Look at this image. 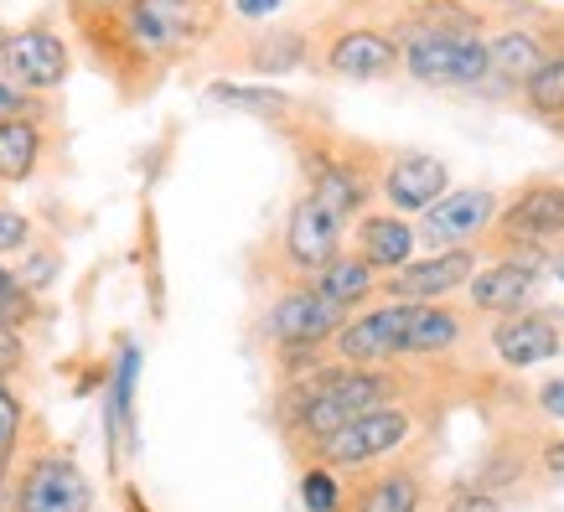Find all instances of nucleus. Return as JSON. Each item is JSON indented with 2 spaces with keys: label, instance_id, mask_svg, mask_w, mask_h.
Here are the masks:
<instances>
[{
  "label": "nucleus",
  "instance_id": "1",
  "mask_svg": "<svg viewBox=\"0 0 564 512\" xmlns=\"http://www.w3.org/2000/svg\"><path fill=\"white\" fill-rule=\"evenodd\" d=\"M487 26L462 0H414V11L393 26L399 68L430 88H481L487 84Z\"/></svg>",
  "mask_w": 564,
  "mask_h": 512
},
{
  "label": "nucleus",
  "instance_id": "2",
  "mask_svg": "<svg viewBox=\"0 0 564 512\" xmlns=\"http://www.w3.org/2000/svg\"><path fill=\"white\" fill-rule=\"evenodd\" d=\"M213 32V0H124L120 17L84 26L109 73L166 68Z\"/></svg>",
  "mask_w": 564,
  "mask_h": 512
},
{
  "label": "nucleus",
  "instance_id": "3",
  "mask_svg": "<svg viewBox=\"0 0 564 512\" xmlns=\"http://www.w3.org/2000/svg\"><path fill=\"white\" fill-rule=\"evenodd\" d=\"M291 404H295L301 429H306L311 440H322V435H332L347 420L393 404V378L378 373V368H352L347 362V368H332V373H316L306 383H295Z\"/></svg>",
  "mask_w": 564,
  "mask_h": 512
},
{
  "label": "nucleus",
  "instance_id": "4",
  "mask_svg": "<svg viewBox=\"0 0 564 512\" xmlns=\"http://www.w3.org/2000/svg\"><path fill=\"white\" fill-rule=\"evenodd\" d=\"M497 254H544L564 239V182L560 176H529L523 187L497 203V218L487 228Z\"/></svg>",
  "mask_w": 564,
  "mask_h": 512
},
{
  "label": "nucleus",
  "instance_id": "5",
  "mask_svg": "<svg viewBox=\"0 0 564 512\" xmlns=\"http://www.w3.org/2000/svg\"><path fill=\"white\" fill-rule=\"evenodd\" d=\"M0 73L26 94H52L68 84L73 52L52 26H0Z\"/></svg>",
  "mask_w": 564,
  "mask_h": 512
},
{
  "label": "nucleus",
  "instance_id": "6",
  "mask_svg": "<svg viewBox=\"0 0 564 512\" xmlns=\"http://www.w3.org/2000/svg\"><path fill=\"white\" fill-rule=\"evenodd\" d=\"M497 218V192L487 187H445L435 203L420 213V233L414 239L430 243V249H466V243H481L487 228Z\"/></svg>",
  "mask_w": 564,
  "mask_h": 512
},
{
  "label": "nucleus",
  "instance_id": "7",
  "mask_svg": "<svg viewBox=\"0 0 564 512\" xmlns=\"http://www.w3.org/2000/svg\"><path fill=\"white\" fill-rule=\"evenodd\" d=\"M410 306H414V301H389V306H378V311L347 316V322L332 331V347H337V358L352 362V368H373V362L404 358Z\"/></svg>",
  "mask_w": 564,
  "mask_h": 512
},
{
  "label": "nucleus",
  "instance_id": "8",
  "mask_svg": "<svg viewBox=\"0 0 564 512\" xmlns=\"http://www.w3.org/2000/svg\"><path fill=\"white\" fill-rule=\"evenodd\" d=\"M404 440H410V414L383 404V410H368L358 420L337 425L332 435H322V456L332 466H373L383 456H393Z\"/></svg>",
  "mask_w": 564,
  "mask_h": 512
},
{
  "label": "nucleus",
  "instance_id": "9",
  "mask_svg": "<svg viewBox=\"0 0 564 512\" xmlns=\"http://www.w3.org/2000/svg\"><path fill=\"white\" fill-rule=\"evenodd\" d=\"M477 270V249H435L430 259H410L389 270V280H378V291L389 301H445L451 291H462Z\"/></svg>",
  "mask_w": 564,
  "mask_h": 512
},
{
  "label": "nucleus",
  "instance_id": "10",
  "mask_svg": "<svg viewBox=\"0 0 564 512\" xmlns=\"http://www.w3.org/2000/svg\"><path fill=\"white\" fill-rule=\"evenodd\" d=\"M347 322L343 306H332L316 285H301V291H285L264 316V337L280 341V347H322L332 341V331Z\"/></svg>",
  "mask_w": 564,
  "mask_h": 512
},
{
  "label": "nucleus",
  "instance_id": "11",
  "mask_svg": "<svg viewBox=\"0 0 564 512\" xmlns=\"http://www.w3.org/2000/svg\"><path fill=\"white\" fill-rule=\"evenodd\" d=\"M343 239H347V222L337 213H326L311 192H301L291 203V218H285V259H291V270L301 274H316L326 259L343 254Z\"/></svg>",
  "mask_w": 564,
  "mask_h": 512
},
{
  "label": "nucleus",
  "instance_id": "12",
  "mask_svg": "<svg viewBox=\"0 0 564 512\" xmlns=\"http://www.w3.org/2000/svg\"><path fill=\"white\" fill-rule=\"evenodd\" d=\"M322 68L332 78H352V84H373V78H393L399 68V42L383 26H343L332 32L322 47Z\"/></svg>",
  "mask_w": 564,
  "mask_h": 512
},
{
  "label": "nucleus",
  "instance_id": "13",
  "mask_svg": "<svg viewBox=\"0 0 564 512\" xmlns=\"http://www.w3.org/2000/svg\"><path fill=\"white\" fill-rule=\"evenodd\" d=\"M549 259L544 254H502L487 270H471L466 291H471V306L492 311V316H508V311H523L529 295L539 291V274H544Z\"/></svg>",
  "mask_w": 564,
  "mask_h": 512
},
{
  "label": "nucleus",
  "instance_id": "14",
  "mask_svg": "<svg viewBox=\"0 0 564 512\" xmlns=\"http://www.w3.org/2000/svg\"><path fill=\"white\" fill-rule=\"evenodd\" d=\"M560 311H508V322L492 326V347L508 368H533V362L560 358L564 347Z\"/></svg>",
  "mask_w": 564,
  "mask_h": 512
},
{
  "label": "nucleus",
  "instance_id": "15",
  "mask_svg": "<svg viewBox=\"0 0 564 512\" xmlns=\"http://www.w3.org/2000/svg\"><path fill=\"white\" fill-rule=\"evenodd\" d=\"M94 492H88L84 471L63 456L36 461L17 487V512H88Z\"/></svg>",
  "mask_w": 564,
  "mask_h": 512
},
{
  "label": "nucleus",
  "instance_id": "16",
  "mask_svg": "<svg viewBox=\"0 0 564 512\" xmlns=\"http://www.w3.org/2000/svg\"><path fill=\"white\" fill-rule=\"evenodd\" d=\"M445 187H451V171H445V161H435L425 151L393 155L383 166V176H378V192H383V203L393 213H425Z\"/></svg>",
  "mask_w": 564,
  "mask_h": 512
},
{
  "label": "nucleus",
  "instance_id": "17",
  "mask_svg": "<svg viewBox=\"0 0 564 512\" xmlns=\"http://www.w3.org/2000/svg\"><path fill=\"white\" fill-rule=\"evenodd\" d=\"M306 176H311V197L326 207V213H337L343 222H352L368 207L373 197V182H368V171L352 166L347 155H326V151H306Z\"/></svg>",
  "mask_w": 564,
  "mask_h": 512
},
{
  "label": "nucleus",
  "instance_id": "18",
  "mask_svg": "<svg viewBox=\"0 0 564 512\" xmlns=\"http://www.w3.org/2000/svg\"><path fill=\"white\" fill-rule=\"evenodd\" d=\"M549 42L539 26H497L492 36H487V78H497L502 88H523L539 73V63L549 57Z\"/></svg>",
  "mask_w": 564,
  "mask_h": 512
},
{
  "label": "nucleus",
  "instance_id": "19",
  "mask_svg": "<svg viewBox=\"0 0 564 512\" xmlns=\"http://www.w3.org/2000/svg\"><path fill=\"white\" fill-rule=\"evenodd\" d=\"M414 228L393 213H358V259H368L378 274L399 270L414 259Z\"/></svg>",
  "mask_w": 564,
  "mask_h": 512
},
{
  "label": "nucleus",
  "instance_id": "20",
  "mask_svg": "<svg viewBox=\"0 0 564 512\" xmlns=\"http://www.w3.org/2000/svg\"><path fill=\"white\" fill-rule=\"evenodd\" d=\"M47 155V140H42V120L32 115H17V120H0V182H32L36 166Z\"/></svg>",
  "mask_w": 564,
  "mask_h": 512
},
{
  "label": "nucleus",
  "instance_id": "21",
  "mask_svg": "<svg viewBox=\"0 0 564 512\" xmlns=\"http://www.w3.org/2000/svg\"><path fill=\"white\" fill-rule=\"evenodd\" d=\"M462 341V316L441 301H414L410 306V331H404V358H435L451 352Z\"/></svg>",
  "mask_w": 564,
  "mask_h": 512
},
{
  "label": "nucleus",
  "instance_id": "22",
  "mask_svg": "<svg viewBox=\"0 0 564 512\" xmlns=\"http://www.w3.org/2000/svg\"><path fill=\"white\" fill-rule=\"evenodd\" d=\"M249 73H264V78H280V73H295L311 63V42L301 26H270V32H254L249 52H243Z\"/></svg>",
  "mask_w": 564,
  "mask_h": 512
},
{
  "label": "nucleus",
  "instance_id": "23",
  "mask_svg": "<svg viewBox=\"0 0 564 512\" xmlns=\"http://www.w3.org/2000/svg\"><path fill=\"white\" fill-rule=\"evenodd\" d=\"M311 285H316L332 306H343L347 316H352V306H362V301L378 291V270L368 264V259H358V254H337V259H326L322 270H316Z\"/></svg>",
  "mask_w": 564,
  "mask_h": 512
},
{
  "label": "nucleus",
  "instance_id": "24",
  "mask_svg": "<svg viewBox=\"0 0 564 512\" xmlns=\"http://www.w3.org/2000/svg\"><path fill=\"white\" fill-rule=\"evenodd\" d=\"M207 104H223V109H239V115H254V120H285L295 109V99L274 84H234V78H218L207 84Z\"/></svg>",
  "mask_w": 564,
  "mask_h": 512
},
{
  "label": "nucleus",
  "instance_id": "25",
  "mask_svg": "<svg viewBox=\"0 0 564 512\" xmlns=\"http://www.w3.org/2000/svg\"><path fill=\"white\" fill-rule=\"evenodd\" d=\"M523 99H529L533 115H560V104H564V36L549 47V57L539 63V73H533L529 84H523Z\"/></svg>",
  "mask_w": 564,
  "mask_h": 512
},
{
  "label": "nucleus",
  "instance_id": "26",
  "mask_svg": "<svg viewBox=\"0 0 564 512\" xmlns=\"http://www.w3.org/2000/svg\"><path fill=\"white\" fill-rule=\"evenodd\" d=\"M420 508V481L410 471H393V477H378L368 492L358 497V512H414Z\"/></svg>",
  "mask_w": 564,
  "mask_h": 512
},
{
  "label": "nucleus",
  "instance_id": "27",
  "mask_svg": "<svg viewBox=\"0 0 564 512\" xmlns=\"http://www.w3.org/2000/svg\"><path fill=\"white\" fill-rule=\"evenodd\" d=\"M32 316H36V295L17 280V270H0V326L21 331Z\"/></svg>",
  "mask_w": 564,
  "mask_h": 512
},
{
  "label": "nucleus",
  "instance_id": "28",
  "mask_svg": "<svg viewBox=\"0 0 564 512\" xmlns=\"http://www.w3.org/2000/svg\"><path fill=\"white\" fill-rule=\"evenodd\" d=\"M135 373H140V352L135 341L120 352V368H115V393H109V429L124 425V414H130V399H135Z\"/></svg>",
  "mask_w": 564,
  "mask_h": 512
},
{
  "label": "nucleus",
  "instance_id": "29",
  "mask_svg": "<svg viewBox=\"0 0 564 512\" xmlns=\"http://www.w3.org/2000/svg\"><path fill=\"white\" fill-rule=\"evenodd\" d=\"M301 502H306V512H337L343 508V487H337L332 471H306L301 477Z\"/></svg>",
  "mask_w": 564,
  "mask_h": 512
},
{
  "label": "nucleus",
  "instance_id": "30",
  "mask_svg": "<svg viewBox=\"0 0 564 512\" xmlns=\"http://www.w3.org/2000/svg\"><path fill=\"white\" fill-rule=\"evenodd\" d=\"M42 99H47V94H26L21 84H11V78L0 73V120H17V115L42 120Z\"/></svg>",
  "mask_w": 564,
  "mask_h": 512
},
{
  "label": "nucleus",
  "instance_id": "31",
  "mask_svg": "<svg viewBox=\"0 0 564 512\" xmlns=\"http://www.w3.org/2000/svg\"><path fill=\"white\" fill-rule=\"evenodd\" d=\"M17 429H21V404L11 383H6V373H0V466L11 461V450H17Z\"/></svg>",
  "mask_w": 564,
  "mask_h": 512
},
{
  "label": "nucleus",
  "instance_id": "32",
  "mask_svg": "<svg viewBox=\"0 0 564 512\" xmlns=\"http://www.w3.org/2000/svg\"><path fill=\"white\" fill-rule=\"evenodd\" d=\"M32 243V222L21 218L17 207H0V259L6 254H21Z\"/></svg>",
  "mask_w": 564,
  "mask_h": 512
},
{
  "label": "nucleus",
  "instance_id": "33",
  "mask_svg": "<svg viewBox=\"0 0 564 512\" xmlns=\"http://www.w3.org/2000/svg\"><path fill=\"white\" fill-rule=\"evenodd\" d=\"M68 11H73V21H78V32H84V26H99V21L120 17L124 0H68Z\"/></svg>",
  "mask_w": 564,
  "mask_h": 512
},
{
  "label": "nucleus",
  "instance_id": "34",
  "mask_svg": "<svg viewBox=\"0 0 564 512\" xmlns=\"http://www.w3.org/2000/svg\"><path fill=\"white\" fill-rule=\"evenodd\" d=\"M52 274H57V259H52V254H32V259H26V264L17 270V280L36 295V291H47V285H52Z\"/></svg>",
  "mask_w": 564,
  "mask_h": 512
},
{
  "label": "nucleus",
  "instance_id": "35",
  "mask_svg": "<svg viewBox=\"0 0 564 512\" xmlns=\"http://www.w3.org/2000/svg\"><path fill=\"white\" fill-rule=\"evenodd\" d=\"M451 512H502V502H497V497H487V492H456Z\"/></svg>",
  "mask_w": 564,
  "mask_h": 512
},
{
  "label": "nucleus",
  "instance_id": "36",
  "mask_svg": "<svg viewBox=\"0 0 564 512\" xmlns=\"http://www.w3.org/2000/svg\"><path fill=\"white\" fill-rule=\"evenodd\" d=\"M539 410H544L549 420H564V373L554 378V383H544V393H539Z\"/></svg>",
  "mask_w": 564,
  "mask_h": 512
},
{
  "label": "nucleus",
  "instance_id": "37",
  "mask_svg": "<svg viewBox=\"0 0 564 512\" xmlns=\"http://www.w3.org/2000/svg\"><path fill=\"white\" fill-rule=\"evenodd\" d=\"M17 362H21V337L11 331V326H0V373L17 368Z\"/></svg>",
  "mask_w": 564,
  "mask_h": 512
},
{
  "label": "nucleus",
  "instance_id": "38",
  "mask_svg": "<svg viewBox=\"0 0 564 512\" xmlns=\"http://www.w3.org/2000/svg\"><path fill=\"white\" fill-rule=\"evenodd\" d=\"M280 0H234V11H239L243 21H259V17H270Z\"/></svg>",
  "mask_w": 564,
  "mask_h": 512
},
{
  "label": "nucleus",
  "instance_id": "39",
  "mask_svg": "<svg viewBox=\"0 0 564 512\" xmlns=\"http://www.w3.org/2000/svg\"><path fill=\"white\" fill-rule=\"evenodd\" d=\"M544 466H549V477H560V481H564V440H560V445H549V450H544Z\"/></svg>",
  "mask_w": 564,
  "mask_h": 512
},
{
  "label": "nucleus",
  "instance_id": "40",
  "mask_svg": "<svg viewBox=\"0 0 564 512\" xmlns=\"http://www.w3.org/2000/svg\"><path fill=\"white\" fill-rule=\"evenodd\" d=\"M544 270H549V274H554V280H560V285H564V243H560V249H554V254H549V264H544Z\"/></svg>",
  "mask_w": 564,
  "mask_h": 512
},
{
  "label": "nucleus",
  "instance_id": "41",
  "mask_svg": "<svg viewBox=\"0 0 564 512\" xmlns=\"http://www.w3.org/2000/svg\"><path fill=\"white\" fill-rule=\"evenodd\" d=\"M487 6H529V0H487Z\"/></svg>",
  "mask_w": 564,
  "mask_h": 512
},
{
  "label": "nucleus",
  "instance_id": "42",
  "mask_svg": "<svg viewBox=\"0 0 564 512\" xmlns=\"http://www.w3.org/2000/svg\"><path fill=\"white\" fill-rule=\"evenodd\" d=\"M554 124H560V135H564V104H560V115H554Z\"/></svg>",
  "mask_w": 564,
  "mask_h": 512
},
{
  "label": "nucleus",
  "instance_id": "43",
  "mask_svg": "<svg viewBox=\"0 0 564 512\" xmlns=\"http://www.w3.org/2000/svg\"><path fill=\"white\" fill-rule=\"evenodd\" d=\"M404 6H414V0H404Z\"/></svg>",
  "mask_w": 564,
  "mask_h": 512
}]
</instances>
